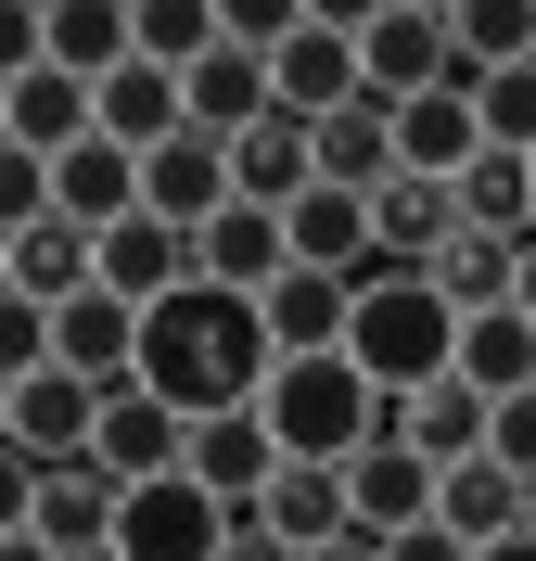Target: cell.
Returning <instances> with one entry per match:
<instances>
[{"label":"cell","instance_id":"cell-1","mask_svg":"<svg viewBox=\"0 0 536 561\" xmlns=\"http://www.w3.org/2000/svg\"><path fill=\"white\" fill-rule=\"evenodd\" d=\"M269 370H282V345H269V307H255V294L192 280V294H167V307L141 319V396H167L179 421L255 409V396H269Z\"/></svg>","mask_w":536,"mask_h":561},{"label":"cell","instance_id":"cell-2","mask_svg":"<svg viewBox=\"0 0 536 561\" xmlns=\"http://www.w3.org/2000/svg\"><path fill=\"white\" fill-rule=\"evenodd\" d=\"M269 434H282V459H320V472H357V459L384 447V409L396 396L357 370V357H282L269 370Z\"/></svg>","mask_w":536,"mask_h":561},{"label":"cell","instance_id":"cell-3","mask_svg":"<svg viewBox=\"0 0 536 561\" xmlns=\"http://www.w3.org/2000/svg\"><path fill=\"white\" fill-rule=\"evenodd\" d=\"M345 357H357L384 396H422V383H447V370H460V307H447L422 268H370V280H357Z\"/></svg>","mask_w":536,"mask_h":561},{"label":"cell","instance_id":"cell-4","mask_svg":"<svg viewBox=\"0 0 536 561\" xmlns=\"http://www.w3.org/2000/svg\"><path fill=\"white\" fill-rule=\"evenodd\" d=\"M115 511H128V485H115L103 459H13V536H38V549L65 561H103L115 549Z\"/></svg>","mask_w":536,"mask_h":561},{"label":"cell","instance_id":"cell-5","mask_svg":"<svg viewBox=\"0 0 536 561\" xmlns=\"http://www.w3.org/2000/svg\"><path fill=\"white\" fill-rule=\"evenodd\" d=\"M269 90H282L294 128H332V115L370 103V65H357V13H307V26L269 51Z\"/></svg>","mask_w":536,"mask_h":561},{"label":"cell","instance_id":"cell-6","mask_svg":"<svg viewBox=\"0 0 536 561\" xmlns=\"http://www.w3.org/2000/svg\"><path fill=\"white\" fill-rule=\"evenodd\" d=\"M357 65H370V103H422L460 77V26L434 13V0H396V13H357Z\"/></svg>","mask_w":536,"mask_h":561},{"label":"cell","instance_id":"cell-7","mask_svg":"<svg viewBox=\"0 0 536 561\" xmlns=\"http://www.w3.org/2000/svg\"><path fill=\"white\" fill-rule=\"evenodd\" d=\"M230 497H205L192 472H167V485H128V511H115V561H217L230 549Z\"/></svg>","mask_w":536,"mask_h":561},{"label":"cell","instance_id":"cell-8","mask_svg":"<svg viewBox=\"0 0 536 561\" xmlns=\"http://www.w3.org/2000/svg\"><path fill=\"white\" fill-rule=\"evenodd\" d=\"M103 409H115V396H103V383H77V370H13V383H0L13 459H38V472H52V459H90V447H103Z\"/></svg>","mask_w":536,"mask_h":561},{"label":"cell","instance_id":"cell-9","mask_svg":"<svg viewBox=\"0 0 536 561\" xmlns=\"http://www.w3.org/2000/svg\"><path fill=\"white\" fill-rule=\"evenodd\" d=\"M77 140H103V90L65 65H26L0 77V153H38V167H65Z\"/></svg>","mask_w":536,"mask_h":561},{"label":"cell","instance_id":"cell-10","mask_svg":"<svg viewBox=\"0 0 536 561\" xmlns=\"http://www.w3.org/2000/svg\"><path fill=\"white\" fill-rule=\"evenodd\" d=\"M90 280H103V230H77V217L0 230V294H13V307H77Z\"/></svg>","mask_w":536,"mask_h":561},{"label":"cell","instance_id":"cell-11","mask_svg":"<svg viewBox=\"0 0 536 561\" xmlns=\"http://www.w3.org/2000/svg\"><path fill=\"white\" fill-rule=\"evenodd\" d=\"M141 205L167 217V230H217V217L243 205V179H230V140H217V128H179L167 153H141Z\"/></svg>","mask_w":536,"mask_h":561},{"label":"cell","instance_id":"cell-12","mask_svg":"<svg viewBox=\"0 0 536 561\" xmlns=\"http://www.w3.org/2000/svg\"><path fill=\"white\" fill-rule=\"evenodd\" d=\"M396 167L460 192V179L486 167V90H460V77H447V90H422V103H396Z\"/></svg>","mask_w":536,"mask_h":561},{"label":"cell","instance_id":"cell-13","mask_svg":"<svg viewBox=\"0 0 536 561\" xmlns=\"http://www.w3.org/2000/svg\"><path fill=\"white\" fill-rule=\"evenodd\" d=\"M486 434H499V396H472L460 370H447V383H422V396H396V409H384V447L434 459V472H460V459H486Z\"/></svg>","mask_w":536,"mask_h":561},{"label":"cell","instance_id":"cell-14","mask_svg":"<svg viewBox=\"0 0 536 561\" xmlns=\"http://www.w3.org/2000/svg\"><path fill=\"white\" fill-rule=\"evenodd\" d=\"M192 280H217V294H255V307H269V294L294 280V230H282L269 205H230L217 230H192Z\"/></svg>","mask_w":536,"mask_h":561},{"label":"cell","instance_id":"cell-15","mask_svg":"<svg viewBox=\"0 0 536 561\" xmlns=\"http://www.w3.org/2000/svg\"><path fill=\"white\" fill-rule=\"evenodd\" d=\"M103 294H115V307H167V294H192V230H167V217H115V230H103Z\"/></svg>","mask_w":536,"mask_h":561},{"label":"cell","instance_id":"cell-16","mask_svg":"<svg viewBox=\"0 0 536 561\" xmlns=\"http://www.w3.org/2000/svg\"><path fill=\"white\" fill-rule=\"evenodd\" d=\"M192 485H205V497H230V511H255V497L282 485V434H269V409L192 421Z\"/></svg>","mask_w":536,"mask_h":561},{"label":"cell","instance_id":"cell-17","mask_svg":"<svg viewBox=\"0 0 536 561\" xmlns=\"http://www.w3.org/2000/svg\"><path fill=\"white\" fill-rule=\"evenodd\" d=\"M90 459H103L115 485H167V472H192V421H179L167 396L128 383V396L103 409V447H90Z\"/></svg>","mask_w":536,"mask_h":561},{"label":"cell","instance_id":"cell-18","mask_svg":"<svg viewBox=\"0 0 536 561\" xmlns=\"http://www.w3.org/2000/svg\"><path fill=\"white\" fill-rule=\"evenodd\" d=\"M434 524L460 536V549H499V536H524V524H536V485L511 472V459H460V472L434 485Z\"/></svg>","mask_w":536,"mask_h":561},{"label":"cell","instance_id":"cell-19","mask_svg":"<svg viewBox=\"0 0 536 561\" xmlns=\"http://www.w3.org/2000/svg\"><path fill=\"white\" fill-rule=\"evenodd\" d=\"M434 485H447L434 459H409V447H370V459L345 472V511H357V536H384V549H396V536H422V524H434Z\"/></svg>","mask_w":536,"mask_h":561},{"label":"cell","instance_id":"cell-20","mask_svg":"<svg viewBox=\"0 0 536 561\" xmlns=\"http://www.w3.org/2000/svg\"><path fill=\"white\" fill-rule=\"evenodd\" d=\"M230 179H243V205L294 217L307 192H320V128H294V115H269V128H243V140H230Z\"/></svg>","mask_w":536,"mask_h":561},{"label":"cell","instance_id":"cell-21","mask_svg":"<svg viewBox=\"0 0 536 561\" xmlns=\"http://www.w3.org/2000/svg\"><path fill=\"white\" fill-rule=\"evenodd\" d=\"M370 243H384V268H434V255L460 243V192H447V179H396V192H370Z\"/></svg>","mask_w":536,"mask_h":561},{"label":"cell","instance_id":"cell-22","mask_svg":"<svg viewBox=\"0 0 536 561\" xmlns=\"http://www.w3.org/2000/svg\"><path fill=\"white\" fill-rule=\"evenodd\" d=\"M52 217H77V230L141 217V153H128V140H77L65 167H52Z\"/></svg>","mask_w":536,"mask_h":561},{"label":"cell","instance_id":"cell-23","mask_svg":"<svg viewBox=\"0 0 536 561\" xmlns=\"http://www.w3.org/2000/svg\"><path fill=\"white\" fill-rule=\"evenodd\" d=\"M282 230H294V268H332V280H370V268H384V243H370V205H357V192H332V179L282 217Z\"/></svg>","mask_w":536,"mask_h":561},{"label":"cell","instance_id":"cell-24","mask_svg":"<svg viewBox=\"0 0 536 561\" xmlns=\"http://www.w3.org/2000/svg\"><path fill=\"white\" fill-rule=\"evenodd\" d=\"M345 332H357V280L294 268L282 294H269V345H282V357H345Z\"/></svg>","mask_w":536,"mask_h":561},{"label":"cell","instance_id":"cell-25","mask_svg":"<svg viewBox=\"0 0 536 561\" xmlns=\"http://www.w3.org/2000/svg\"><path fill=\"white\" fill-rule=\"evenodd\" d=\"M524 255H536V243H499V230H472V217H460V243L434 255L422 280H434L460 319H486V307H511V294H524Z\"/></svg>","mask_w":536,"mask_h":561},{"label":"cell","instance_id":"cell-26","mask_svg":"<svg viewBox=\"0 0 536 561\" xmlns=\"http://www.w3.org/2000/svg\"><path fill=\"white\" fill-rule=\"evenodd\" d=\"M179 128H192V77H167V65L103 77V140H128V153H167Z\"/></svg>","mask_w":536,"mask_h":561},{"label":"cell","instance_id":"cell-27","mask_svg":"<svg viewBox=\"0 0 536 561\" xmlns=\"http://www.w3.org/2000/svg\"><path fill=\"white\" fill-rule=\"evenodd\" d=\"M460 383L472 396H536V319L524 307H486V319H460Z\"/></svg>","mask_w":536,"mask_h":561},{"label":"cell","instance_id":"cell-28","mask_svg":"<svg viewBox=\"0 0 536 561\" xmlns=\"http://www.w3.org/2000/svg\"><path fill=\"white\" fill-rule=\"evenodd\" d=\"M320 179H332V192H357V205L396 192V179H409V167H396V115H384V103L332 115V128H320Z\"/></svg>","mask_w":536,"mask_h":561},{"label":"cell","instance_id":"cell-29","mask_svg":"<svg viewBox=\"0 0 536 561\" xmlns=\"http://www.w3.org/2000/svg\"><path fill=\"white\" fill-rule=\"evenodd\" d=\"M255 524H269V536H294V549L345 536V524H357V511H345V472H320V459H282V485L255 497Z\"/></svg>","mask_w":536,"mask_h":561},{"label":"cell","instance_id":"cell-30","mask_svg":"<svg viewBox=\"0 0 536 561\" xmlns=\"http://www.w3.org/2000/svg\"><path fill=\"white\" fill-rule=\"evenodd\" d=\"M447 26H460V90H486V77L536 65V0H460Z\"/></svg>","mask_w":536,"mask_h":561},{"label":"cell","instance_id":"cell-31","mask_svg":"<svg viewBox=\"0 0 536 561\" xmlns=\"http://www.w3.org/2000/svg\"><path fill=\"white\" fill-rule=\"evenodd\" d=\"M460 217L499 230V243H536V153H486V167L460 179Z\"/></svg>","mask_w":536,"mask_h":561},{"label":"cell","instance_id":"cell-32","mask_svg":"<svg viewBox=\"0 0 536 561\" xmlns=\"http://www.w3.org/2000/svg\"><path fill=\"white\" fill-rule=\"evenodd\" d=\"M486 153H536V65L486 77Z\"/></svg>","mask_w":536,"mask_h":561},{"label":"cell","instance_id":"cell-33","mask_svg":"<svg viewBox=\"0 0 536 561\" xmlns=\"http://www.w3.org/2000/svg\"><path fill=\"white\" fill-rule=\"evenodd\" d=\"M217 13H230V51H282V38L307 26L294 0H217Z\"/></svg>","mask_w":536,"mask_h":561},{"label":"cell","instance_id":"cell-34","mask_svg":"<svg viewBox=\"0 0 536 561\" xmlns=\"http://www.w3.org/2000/svg\"><path fill=\"white\" fill-rule=\"evenodd\" d=\"M486 459H511V472L536 485V396H511V409H499V434H486Z\"/></svg>","mask_w":536,"mask_h":561},{"label":"cell","instance_id":"cell-35","mask_svg":"<svg viewBox=\"0 0 536 561\" xmlns=\"http://www.w3.org/2000/svg\"><path fill=\"white\" fill-rule=\"evenodd\" d=\"M217 561H307V549H294V536H269V524H255V511H243V524H230V549H217Z\"/></svg>","mask_w":536,"mask_h":561},{"label":"cell","instance_id":"cell-36","mask_svg":"<svg viewBox=\"0 0 536 561\" xmlns=\"http://www.w3.org/2000/svg\"><path fill=\"white\" fill-rule=\"evenodd\" d=\"M384 561H472V549H460V536H447V524H422V536H396Z\"/></svg>","mask_w":536,"mask_h":561},{"label":"cell","instance_id":"cell-37","mask_svg":"<svg viewBox=\"0 0 536 561\" xmlns=\"http://www.w3.org/2000/svg\"><path fill=\"white\" fill-rule=\"evenodd\" d=\"M307 561H384V536H357V524H345V536H320Z\"/></svg>","mask_w":536,"mask_h":561},{"label":"cell","instance_id":"cell-38","mask_svg":"<svg viewBox=\"0 0 536 561\" xmlns=\"http://www.w3.org/2000/svg\"><path fill=\"white\" fill-rule=\"evenodd\" d=\"M472 561H536V524H524V536H499V549H472Z\"/></svg>","mask_w":536,"mask_h":561},{"label":"cell","instance_id":"cell-39","mask_svg":"<svg viewBox=\"0 0 536 561\" xmlns=\"http://www.w3.org/2000/svg\"><path fill=\"white\" fill-rule=\"evenodd\" d=\"M0 561H65V549H38V536H0Z\"/></svg>","mask_w":536,"mask_h":561},{"label":"cell","instance_id":"cell-40","mask_svg":"<svg viewBox=\"0 0 536 561\" xmlns=\"http://www.w3.org/2000/svg\"><path fill=\"white\" fill-rule=\"evenodd\" d=\"M511 307H524V319H536V255H524V294H511Z\"/></svg>","mask_w":536,"mask_h":561},{"label":"cell","instance_id":"cell-41","mask_svg":"<svg viewBox=\"0 0 536 561\" xmlns=\"http://www.w3.org/2000/svg\"><path fill=\"white\" fill-rule=\"evenodd\" d=\"M103 561H115V549H103Z\"/></svg>","mask_w":536,"mask_h":561}]
</instances>
